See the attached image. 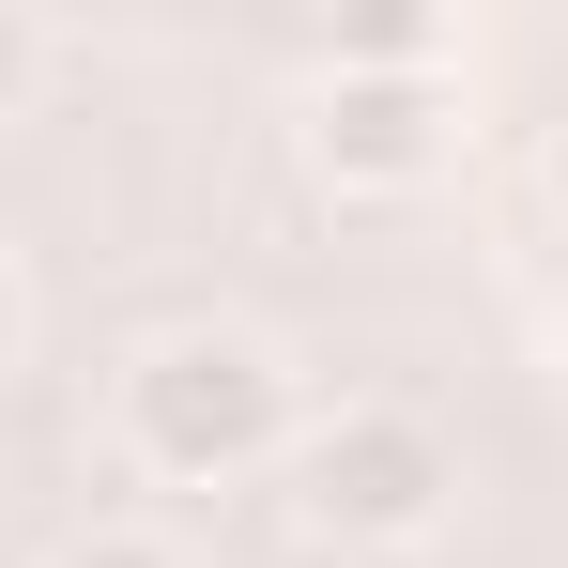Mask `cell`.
I'll return each mask as SVG.
<instances>
[{
    "label": "cell",
    "instance_id": "obj_4",
    "mask_svg": "<svg viewBox=\"0 0 568 568\" xmlns=\"http://www.w3.org/2000/svg\"><path fill=\"white\" fill-rule=\"evenodd\" d=\"M323 78H446V16L430 0H369L323 31Z\"/></svg>",
    "mask_w": 568,
    "mask_h": 568
},
{
    "label": "cell",
    "instance_id": "obj_5",
    "mask_svg": "<svg viewBox=\"0 0 568 568\" xmlns=\"http://www.w3.org/2000/svg\"><path fill=\"white\" fill-rule=\"evenodd\" d=\"M47 568H185V554H170L154 523H93V538H62Z\"/></svg>",
    "mask_w": 568,
    "mask_h": 568
},
{
    "label": "cell",
    "instance_id": "obj_1",
    "mask_svg": "<svg viewBox=\"0 0 568 568\" xmlns=\"http://www.w3.org/2000/svg\"><path fill=\"white\" fill-rule=\"evenodd\" d=\"M307 399H292V354L262 323H170L139 338L123 384H108V446L154 476V491H231V476H277Z\"/></svg>",
    "mask_w": 568,
    "mask_h": 568
},
{
    "label": "cell",
    "instance_id": "obj_8",
    "mask_svg": "<svg viewBox=\"0 0 568 568\" xmlns=\"http://www.w3.org/2000/svg\"><path fill=\"white\" fill-rule=\"evenodd\" d=\"M554 354H568V338H554Z\"/></svg>",
    "mask_w": 568,
    "mask_h": 568
},
{
    "label": "cell",
    "instance_id": "obj_2",
    "mask_svg": "<svg viewBox=\"0 0 568 568\" xmlns=\"http://www.w3.org/2000/svg\"><path fill=\"white\" fill-rule=\"evenodd\" d=\"M277 476H292V523L338 538V554H415V538L462 507V446H446V415H415V399H338V415H307Z\"/></svg>",
    "mask_w": 568,
    "mask_h": 568
},
{
    "label": "cell",
    "instance_id": "obj_7",
    "mask_svg": "<svg viewBox=\"0 0 568 568\" xmlns=\"http://www.w3.org/2000/svg\"><path fill=\"white\" fill-rule=\"evenodd\" d=\"M16 354H31V277L0 262V369H16Z\"/></svg>",
    "mask_w": 568,
    "mask_h": 568
},
{
    "label": "cell",
    "instance_id": "obj_6",
    "mask_svg": "<svg viewBox=\"0 0 568 568\" xmlns=\"http://www.w3.org/2000/svg\"><path fill=\"white\" fill-rule=\"evenodd\" d=\"M31 93H47V16H16V0H0V123H16Z\"/></svg>",
    "mask_w": 568,
    "mask_h": 568
},
{
    "label": "cell",
    "instance_id": "obj_3",
    "mask_svg": "<svg viewBox=\"0 0 568 568\" xmlns=\"http://www.w3.org/2000/svg\"><path fill=\"white\" fill-rule=\"evenodd\" d=\"M446 154H462L446 78H323V108H307V170L338 200H430Z\"/></svg>",
    "mask_w": 568,
    "mask_h": 568
}]
</instances>
